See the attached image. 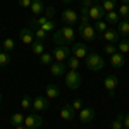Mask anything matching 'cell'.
<instances>
[{
    "label": "cell",
    "mask_w": 129,
    "mask_h": 129,
    "mask_svg": "<svg viewBox=\"0 0 129 129\" xmlns=\"http://www.w3.org/2000/svg\"><path fill=\"white\" fill-rule=\"evenodd\" d=\"M67 67L71 71H78V67H79V59L74 57V55H71L69 59H67Z\"/></svg>",
    "instance_id": "31"
},
{
    "label": "cell",
    "mask_w": 129,
    "mask_h": 129,
    "mask_svg": "<svg viewBox=\"0 0 129 129\" xmlns=\"http://www.w3.org/2000/svg\"><path fill=\"white\" fill-rule=\"evenodd\" d=\"M62 2H66V4H69V2H72V0H62Z\"/></svg>",
    "instance_id": "44"
},
{
    "label": "cell",
    "mask_w": 129,
    "mask_h": 129,
    "mask_svg": "<svg viewBox=\"0 0 129 129\" xmlns=\"http://www.w3.org/2000/svg\"><path fill=\"white\" fill-rule=\"evenodd\" d=\"M69 57H71V48L67 45L57 47V48L53 50V59L57 60V62H64V60H67Z\"/></svg>",
    "instance_id": "9"
},
{
    "label": "cell",
    "mask_w": 129,
    "mask_h": 129,
    "mask_svg": "<svg viewBox=\"0 0 129 129\" xmlns=\"http://www.w3.org/2000/svg\"><path fill=\"white\" fill-rule=\"evenodd\" d=\"M66 78V86L69 89H78L81 86V74L78 71H67Z\"/></svg>",
    "instance_id": "3"
},
{
    "label": "cell",
    "mask_w": 129,
    "mask_h": 129,
    "mask_svg": "<svg viewBox=\"0 0 129 129\" xmlns=\"http://www.w3.org/2000/svg\"><path fill=\"white\" fill-rule=\"evenodd\" d=\"M43 14H45V17H47V19H50V17H53V14H55V9H53V7H45Z\"/></svg>",
    "instance_id": "38"
},
{
    "label": "cell",
    "mask_w": 129,
    "mask_h": 129,
    "mask_svg": "<svg viewBox=\"0 0 129 129\" xmlns=\"http://www.w3.org/2000/svg\"><path fill=\"white\" fill-rule=\"evenodd\" d=\"M117 50L120 53H127L129 52V38H120L117 41Z\"/></svg>",
    "instance_id": "26"
},
{
    "label": "cell",
    "mask_w": 129,
    "mask_h": 129,
    "mask_svg": "<svg viewBox=\"0 0 129 129\" xmlns=\"http://www.w3.org/2000/svg\"><path fill=\"white\" fill-rule=\"evenodd\" d=\"M62 21L66 26H71V24H76L79 21V16L74 9H64L62 10Z\"/></svg>",
    "instance_id": "7"
},
{
    "label": "cell",
    "mask_w": 129,
    "mask_h": 129,
    "mask_svg": "<svg viewBox=\"0 0 129 129\" xmlns=\"http://www.w3.org/2000/svg\"><path fill=\"white\" fill-rule=\"evenodd\" d=\"M105 10L102 7V4L100 2H93V5H91V9H89V19L93 21H100V19H105Z\"/></svg>",
    "instance_id": "5"
},
{
    "label": "cell",
    "mask_w": 129,
    "mask_h": 129,
    "mask_svg": "<svg viewBox=\"0 0 129 129\" xmlns=\"http://www.w3.org/2000/svg\"><path fill=\"white\" fill-rule=\"evenodd\" d=\"M122 4H129V0H122Z\"/></svg>",
    "instance_id": "45"
},
{
    "label": "cell",
    "mask_w": 129,
    "mask_h": 129,
    "mask_svg": "<svg viewBox=\"0 0 129 129\" xmlns=\"http://www.w3.org/2000/svg\"><path fill=\"white\" fill-rule=\"evenodd\" d=\"M84 60H86V67H88L89 71H93V72L102 71L105 67V60L102 59V55H98L96 52H89Z\"/></svg>",
    "instance_id": "1"
},
{
    "label": "cell",
    "mask_w": 129,
    "mask_h": 129,
    "mask_svg": "<svg viewBox=\"0 0 129 129\" xmlns=\"http://www.w3.org/2000/svg\"><path fill=\"white\" fill-rule=\"evenodd\" d=\"M53 43H55L57 47H62V45H66V43H67V41L64 40L62 31H60V29H55V31H53Z\"/></svg>",
    "instance_id": "28"
},
{
    "label": "cell",
    "mask_w": 129,
    "mask_h": 129,
    "mask_svg": "<svg viewBox=\"0 0 129 129\" xmlns=\"http://www.w3.org/2000/svg\"><path fill=\"white\" fill-rule=\"evenodd\" d=\"M103 52H105L107 55H114V53L119 52V50H117V45H115V43H107V45L103 47Z\"/></svg>",
    "instance_id": "36"
},
{
    "label": "cell",
    "mask_w": 129,
    "mask_h": 129,
    "mask_svg": "<svg viewBox=\"0 0 129 129\" xmlns=\"http://www.w3.org/2000/svg\"><path fill=\"white\" fill-rule=\"evenodd\" d=\"M59 95H60V88L57 84H48V86H47V98L48 100L57 98Z\"/></svg>",
    "instance_id": "22"
},
{
    "label": "cell",
    "mask_w": 129,
    "mask_h": 129,
    "mask_svg": "<svg viewBox=\"0 0 129 129\" xmlns=\"http://www.w3.org/2000/svg\"><path fill=\"white\" fill-rule=\"evenodd\" d=\"M110 64L115 67V69H120L126 66V55L120 53V52H115L114 55H110Z\"/></svg>",
    "instance_id": "13"
},
{
    "label": "cell",
    "mask_w": 129,
    "mask_h": 129,
    "mask_svg": "<svg viewBox=\"0 0 129 129\" xmlns=\"http://www.w3.org/2000/svg\"><path fill=\"white\" fill-rule=\"evenodd\" d=\"M33 29V33H35V40L38 41H43L45 38H47V31L41 29V28H31Z\"/></svg>",
    "instance_id": "30"
},
{
    "label": "cell",
    "mask_w": 129,
    "mask_h": 129,
    "mask_svg": "<svg viewBox=\"0 0 129 129\" xmlns=\"http://www.w3.org/2000/svg\"><path fill=\"white\" fill-rule=\"evenodd\" d=\"M102 7H103L105 12L115 10V0H102Z\"/></svg>",
    "instance_id": "33"
},
{
    "label": "cell",
    "mask_w": 129,
    "mask_h": 129,
    "mask_svg": "<svg viewBox=\"0 0 129 129\" xmlns=\"http://www.w3.org/2000/svg\"><path fill=\"white\" fill-rule=\"evenodd\" d=\"M109 29V22L105 19H100V21H95V31L98 33V35H103L105 31Z\"/></svg>",
    "instance_id": "23"
},
{
    "label": "cell",
    "mask_w": 129,
    "mask_h": 129,
    "mask_svg": "<svg viewBox=\"0 0 129 129\" xmlns=\"http://www.w3.org/2000/svg\"><path fill=\"white\" fill-rule=\"evenodd\" d=\"M124 127H127L129 129V112L124 115Z\"/></svg>",
    "instance_id": "41"
},
{
    "label": "cell",
    "mask_w": 129,
    "mask_h": 129,
    "mask_svg": "<svg viewBox=\"0 0 129 129\" xmlns=\"http://www.w3.org/2000/svg\"><path fill=\"white\" fill-rule=\"evenodd\" d=\"M110 127H112V129H122V127H124V114H119L115 119L112 120Z\"/></svg>",
    "instance_id": "29"
},
{
    "label": "cell",
    "mask_w": 129,
    "mask_h": 129,
    "mask_svg": "<svg viewBox=\"0 0 129 129\" xmlns=\"http://www.w3.org/2000/svg\"><path fill=\"white\" fill-rule=\"evenodd\" d=\"M29 9L33 10L35 16H40V14H43V10H45V4H43V0H33Z\"/></svg>",
    "instance_id": "19"
},
{
    "label": "cell",
    "mask_w": 129,
    "mask_h": 129,
    "mask_svg": "<svg viewBox=\"0 0 129 129\" xmlns=\"http://www.w3.org/2000/svg\"><path fill=\"white\" fill-rule=\"evenodd\" d=\"M0 103H2V93H0Z\"/></svg>",
    "instance_id": "46"
},
{
    "label": "cell",
    "mask_w": 129,
    "mask_h": 129,
    "mask_svg": "<svg viewBox=\"0 0 129 129\" xmlns=\"http://www.w3.org/2000/svg\"><path fill=\"white\" fill-rule=\"evenodd\" d=\"M95 0H81V4H93Z\"/></svg>",
    "instance_id": "42"
},
{
    "label": "cell",
    "mask_w": 129,
    "mask_h": 129,
    "mask_svg": "<svg viewBox=\"0 0 129 129\" xmlns=\"http://www.w3.org/2000/svg\"><path fill=\"white\" fill-rule=\"evenodd\" d=\"M102 38L107 41V43H115V45H117V41L120 40V35H119V31H117V29H110V28H109V29L102 35Z\"/></svg>",
    "instance_id": "14"
},
{
    "label": "cell",
    "mask_w": 129,
    "mask_h": 129,
    "mask_svg": "<svg viewBox=\"0 0 129 129\" xmlns=\"http://www.w3.org/2000/svg\"><path fill=\"white\" fill-rule=\"evenodd\" d=\"M71 105H72V109H74V110H81V109H83V100H81V98H76L72 103H71Z\"/></svg>",
    "instance_id": "39"
},
{
    "label": "cell",
    "mask_w": 129,
    "mask_h": 129,
    "mask_svg": "<svg viewBox=\"0 0 129 129\" xmlns=\"http://www.w3.org/2000/svg\"><path fill=\"white\" fill-rule=\"evenodd\" d=\"M117 14H119L122 19H127L129 17V4H122L119 7V10H117Z\"/></svg>",
    "instance_id": "34"
},
{
    "label": "cell",
    "mask_w": 129,
    "mask_h": 129,
    "mask_svg": "<svg viewBox=\"0 0 129 129\" xmlns=\"http://www.w3.org/2000/svg\"><path fill=\"white\" fill-rule=\"evenodd\" d=\"M122 129H127V127H122Z\"/></svg>",
    "instance_id": "47"
},
{
    "label": "cell",
    "mask_w": 129,
    "mask_h": 129,
    "mask_svg": "<svg viewBox=\"0 0 129 129\" xmlns=\"http://www.w3.org/2000/svg\"><path fill=\"white\" fill-rule=\"evenodd\" d=\"M117 31L122 38H129V19H122L117 24Z\"/></svg>",
    "instance_id": "18"
},
{
    "label": "cell",
    "mask_w": 129,
    "mask_h": 129,
    "mask_svg": "<svg viewBox=\"0 0 129 129\" xmlns=\"http://www.w3.org/2000/svg\"><path fill=\"white\" fill-rule=\"evenodd\" d=\"M24 119H26V117H24V115H22V114H19V112H17V114H14V115H12V117H10V126H14V127H16V126H21V124H24Z\"/></svg>",
    "instance_id": "27"
},
{
    "label": "cell",
    "mask_w": 129,
    "mask_h": 129,
    "mask_svg": "<svg viewBox=\"0 0 129 129\" xmlns=\"http://www.w3.org/2000/svg\"><path fill=\"white\" fill-rule=\"evenodd\" d=\"M52 60H53V53L45 52V53H41V55H40V62H41V64H47V66H50V64H52Z\"/></svg>",
    "instance_id": "35"
},
{
    "label": "cell",
    "mask_w": 129,
    "mask_h": 129,
    "mask_svg": "<svg viewBox=\"0 0 129 129\" xmlns=\"http://www.w3.org/2000/svg\"><path fill=\"white\" fill-rule=\"evenodd\" d=\"M74 115H76V110L72 109V105H64V107L60 109V117L64 120H72Z\"/></svg>",
    "instance_id": "17"
},
{
    "label": "cell",
    "mask_w": 129,
    "mask_h": 129,
    "mask_svg": "<svg viewBox=\"0 0 129 129\" xmlns=\"http://www.w3.org/2000/svg\"><path fill=\"white\" fill-rule=\"evenodd\" d=\"M50 72H52V76H55V78L66 76V74H67V64H64V62H52V64H50Z\"/></svg>",
    "instance_id": "10"
},
{
    "label": "cell",
    "mask_w": 129,
    "mask_h": 129,
    "mask_svg": "<svg viewBox=\"0 0 129 129\" xmlns=\"http://www.w3.org/2000/svg\"><path fill=\"white\" fill-rule=\"evenodd\" d=\"M17 2H19V7L28 9V7H31V2H33V0H17Z\"/></svg>",
    "instance_id": "40"
},
{
    "label": "cell",
    "mask_w": 129,
    "mask_h": 129,
    "mask_svg": "<svg viewBox=\"0 0 129 129\" xmlns=\"http://www.w3.org/2000/svg\"><path fill=\"white\" fill-rule=\"evenodd\" d=\"M50 105H48V98L47 96H36V98L33 100V109L35 110H47Z\"/></svg>",
    "instance_id": "16"
},
{
    "label": "cell",
    "mask_w": 129,
    "mask_h": 129,
    "mask_svg": "<svg viewBox=\"0 0 129 129\" xmlns=\"http://www.w3.org/2000/svg\"><path fill=\"white\" fill-rule=\"evenodd\" d=\"M29 28H41V29L47 31V33L57 29L55 22L52 19H47L45 16H40V17H36V19H29Z\"/></svg>",
    "instance_id": "2"
},
{
    "label": "cell",
    "mask_w": 129,
    "mask_h": 129,
    "mask_svg": "<svg viewBox=\"0 0 129 129\" xmlns=\"http://www.w3.org/2000/svg\"><path fill=\"white\" fill-rule=\"evenodd\" d=\"M79 35H81V38H84V40H88V41H93V40H96V31H95V26H91V24H79Z\"/></svg>",
    "instance_id": "4"
},
{
    "label": "cell",
    "mask_w": 129,
    "mask_h": 129,
    "mask_svg": "<svg viewBox=\"0 0 129 129\" xmlns=\"http://www.w3.org/2000/svg\"><path fill=\"white\" fill-rule=\"evenodd\" d=\"M93 119H95V110L91 109V107H83L79 110V120L83 124H88Z\"/></svg>",
    "instance_id": "12"
},
{
    "label": "cell",
    "mask_w": 129,
    "mask_h": 129,
    "mask_svg": "<svg viewBox=\"0 0 129 129\" xmlns=\"http://www.w3.org/2000/svg\"><path fill=\"white\" fill-rule=\"evenodd\" d=\"M31 50H33L35 55H41V53H45V45H43V41L35 40V41H33V45H31Z\"/></svg>",
    "instance_id": "24"
},
{
    "label": "cell",
    "mask_w": 129,
    "mask_h": 129,
    "mask_svg": "<svg viewBox=\"0 0 129 129\" xmlns=\"http://www.w3.org/2000/svg\"><path fill=\"white\" fill-rule=\"evenodd\" d=\"M117 84H119L117 76L110 74V76H107V78H105V81H103V86H105V89H107L109 96H114V95H115V88H117Z\"/></svg>",
    "instance_id": "8"
},
{
    "label": "cell",
    "mask_w": 129,
    "mask_h": 129,
    "mask_svg": "<svg viewBox=\"0 0 129 129\" xmlns=\"http://www.w3.org/2000/svg\"><path fill=\"white\" fill-rule=\"evenodd\" d=\"M72 53H74V57H78V59H86V55H88V48H86V45L84 43H74V47L71 50Z\"/></svg>",
    "instance_id": "15"
},
{
    "label": "cell",
    "mask_w": 129,
    "mask_h": 129,
    "mask_svg": "<svg viewBox=\"0 0 129 129\" xmlns=\"http://www.w3.org/2000/svg\"><path fill=\"white\" fill-rule=\"evenodd\" d=\"M2 48L5 50V52H12V50L16 48V43L12 38H5V40L2 41Z\"/></svg>",
    "instance_id": "32"
},
{
    "label": "cell",
    "mask_w": 129,
    "mask_h": 129,
    "mask_svg": "<svg viewBox=\"0 0 129 129\" xmlns=\"http://www.w3.org/2000/svg\"><path fill=\"white\" fill-rule=\"evenodd\" d=\"M19 38L24 45H29L31 47L33 41H35V33H33V29H31L29 26H28V28H22V29L19 31Z\"/></svg>",
    "instance_id": "11"
},
{
    "label": "cell",
    "mask_w": 129,
    "mask_h": 129,
    "mask_svg": "<svg viewBox=\"0 0 129 129\" xmlns=\"http://www.w3.org/2000/svg\"><path fill=\"white\" fill-rule=\"evenodd\" d=\"M9 64H10L9 52H5V50L2 48V45H0V67H5V66H9Z\"/></svg>",
    "instance_id": "25"
},
{
    "label": "cell",
    "mask_w": 129,
    "mask_h": 129,
    "mask_svg": "<svg viewBox=\"0 0 129 129\" xmlns=\"http://www.w3.org/2000/svg\"><path fill=\"white\" fill-rule=\"evenodd\" d=\"M16 129H28V127H26L24 124H21V126H16Z\"/></svg>",
    "instance_id": "43"
},
{
    "label": "cell",
    "mask_w": 129,
    "mask_h": 129,
    "mask_svg": "<svg viewBox=\"0 0 129 129\" xmlns=\"http://www.w3.org/2000/svg\"><path fill=\"white\" fill-rule=\"evenodd\" d=\"M60 31H62V36H64V40L67 41V43L74 41V29H72L71 26H62Z\"/></svg>",
    "instance_id": "20"
},
{
    "label": "cell",
    "mask_w": 129,
    "mask_h": 129,
    "mask_svg": "<svg viewBox=\"0 0 129 129\" xmlns=\"http://www.w3.org/2000/svg\"><path fill=\"white\" fill-rule=\"evenodd\" d=\"M21 107H22V109H31V107H33V100H31V96H28V95H24V96H22V100H21Z\"/></svg>",
    "instance_id": "37"
},
{
    "label": "cell",
    "mask_w": 129,
    "mask_h": 129,
    "mask_svg": "<svg viewBox=\"0 0 129 129\" xmlns=\"http://www.w3.org/2000/svg\"><path fill=\"white\" fill-rule=\"evenodd\" d=\"M41 124H43V119L38 114H29L24 119V126L28 129H38V127H41Z\"/></svg>",
    "instance_id": "6"
},
{
    "label": "cell",
    "mask_w": 129,
    "mask_h": 129,
    "mask_svg": "<svg viewBox=\"0 0 129 129\" xmlns=\"http://www.w3.org/2000/svg\"><path fill=\"white\" fill-rule=\"evenodd\" d=\"M105 21L109 22V24H119V21H120V16L117 14V10H110V12H107L105 14Z\"/></svg>",
    "instance_id": "21"
}]
</instances>
